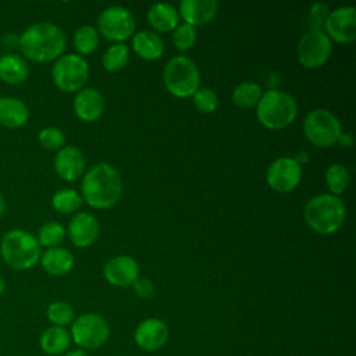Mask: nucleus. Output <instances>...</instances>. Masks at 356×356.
Masks as SVG:
<instances>
[{
  "label": "nucleus",
  "mask_w": 356,
  "mask_h": 356,
  "mask_svg": "<svg viewBox=\"0 0 356 356\" xmlns=\"http://www.w3.org/2000/svg\"><path fill=\"white\" fill-rule=\"evenodd\" d=\"M122 195V179L115 167L108 163L92 165L83 175L81 197L90 207L110 209Z\"/></svg>",
  "instance_id": "nucleus-1"
},
{
  "label": "nucleus",
  "mask_w": 356,
  "mask_h": 356,
  "mask_svg": "<svg viewBox=\"0 0 356 356\" xmlns=\"http://www.w3.org/2000/svg\"><path fill=\"white\" fill-rule=\"evenodd\" d=\"M18 46L26 58L47 63L61 57L65 49V35L56 24L36 22L22 32Z\"/></svg>",
  "instance_id": "nucleus-2"
},
{
  "label": "nucleus",
  "mask_w": 356,
  "mask_h": 356,
  "mask_svg": "<svg viewBox=\"0 0 356 356\" xmlns=\"http://www.w3.org/2000/svg\"><path fill=\"white\" fill-rule=\"evenodd\" d=\"M303 216L310 229L317 234L328 235L338 231L345 222L346 207L338 196L321 193L307 200Z\"/></svg>",
  "instance_id": "nucleus-3"
},
{
  "label": "nucleus",
  "mask_w": 356,
  "mask_h": 356,
  "mask_svg": "<svg viewBox=\"0 0 356 356\" xmlns=\"http://www.w3.org/2000/svg\"><path fill=\"white\" fill-rule=\"evenodd\" d=\"M0 254L8 267L22 271L33 267L40 260L42 246L36 236L28 231L11 229L1 238Z\"/></svg>",
  "instance_id": "nucleus-4"
},
{
  "label": "nucleus",
  "mask_w": 356,
  "mask_h": 356,
  "mask_svg": "<svg viewBox=\"0 0 356 356\" xmlns=\"http://www.w3.org/2000/svg\"><path fill=\"white\" fill-rule=\"evenodd\" d=\"M256 115L264 128L282 129L295 121L298 103L289 93L271 89L261 95L256 106Z\"/></svg>",
  "instance_id": "nucleus-5"
},
{
  "label": "nucleus",
  "mask_w": 356,
  "mask_h": 356,
  "mask_svg": "<svg viewBox=\"0 0 356 356\" xmlns=\"http://www.w3.org/2000/svg\"><path fill=\"white\" fill-rule=\"evenodd\" d=\"M163 83L172 96L185 99L200 88V71L192 58L175 56L163 70Z\"/></svg>",
  "instance_id": "nucleus-6"
},
{
  "label": "nucleus",
  "mask_w": 356,
  "mask_h": 356,
  "mask_svg": "<svg viewBox=\"0 0 356 356\" xmlns=\"http://www.w3.org/2000/svg\"><path fill=\"white\" fill-rule=\"evenodd\" d=\"M70 334L72 342L79 349L92 350L103 346L108 341L110 325L97 313H83L74 318Z\"/></svg>",
  "instance_id": "nucleus-7"
},
{
  "label": "nucleus",
  "mask_w": 356,
  "mask_h": 356,
  "mask_svg": "<svg viewBox=\"0 0 356 356\" xmlns=\"http://www.w3.org/2000/svg\"><path fill=\"white\" fill-rule=\"evenodd\" d=\"M306 139L317 147H330L342 134L339 120L325 108H314L303 120Z\"/></svg>",
  "instance_id": "nucleus-8"
},
{
  "label": "nucleus",
  "mask_w": 356,
  "mask_h": 356,
  "mask_svg": "<svg viewBox=\"0 0 356 356\" xmlns=\"http://www.w3.org/2000/svg\"><path fill=\"white\" fill-rule=\"evenodd\" d=\"M51 78L61 92H79L89 78L88 61L78 54L61 56L51 70Z\"/></svg>",
  "instance_id": "nucleus-9"
},
{
  "label": "nucleus",
  "mask_w": 356,
  "mask_h": 356,
  "mask_svg": "<svg viewBox=\"0 0 356 356\" xmlns=\"http://www.w3.org/2000/svg\"><path fill=\"white\" fill-rule=\"evenodd\" d=\"M97 32L108 40L122 43L131 38L135 31L134 14L122 6H111L104 8L97 17Z\"/></svg>",
  "instance_id": "nucleus-10"
},
{
  "label": "nucleus",
  "mask_w": 356,
  "mask_h": 356,
  "mask_svg": "<svg viewBox=\"0 0 356 356\" xmlns=\"http://www.w3.org/2000/svg\"><path fill=\"white\" fill-rule=\"evenodd\" d=\"M332 53L331 39L323 31H307L300 38L296 56L305 68H318L325 64Z\"/></svg>",
  "instance_id": "nucleus-11"
},
{
  "label": "nucleus",
  "mask_w": 356,
  "mask_h": 356,
  "mask_svg": "<svg viewBox=\"0 0 356 356\" xmlns=\"http://www.w3.org/2000/svg\"><path fill=\"white\" fill-rule=\"evenodd\" d=\"M302 164L293 157H278L267 168V184L275 192L293 191L302 179Z\"/></svg>",
  "instance_id": "nucleus-12"
},
{
  "label": "nucleus",
  "mask_w": 356,
  "mask_h": 356,
  "mask_svg": "<svg viewBox=\"0 0 356 356\" xmlns=\"http://www.w3.org/2000/svg\"><path fill=\"white\" fill-rule=\"evenodd\" d=\"M324 33L337 43L353 42L356 38V8L345 6L330 11L324 24Z\"/></svg>",
  "instance_id": "nucleus-13"
},
{
  "label": "nucleus",
  "mask_w": 356,
  "mask_h": 356,
  "mask_svg": "<svg viewBox=\"0 0 356 356\" xmlns=\"http://www.w3.org/2000/svg\"><path fill=\"white\" fill-rule=\"evenodd\" d=\"M168 337V325L156 317L142 320L134 331V341L136 346L145 352L160 350L167 343Z\"/></svg>",
  "instance_id": "nucleus-14"
},
{
  "label": "nucleus",
  "mask_w": 356,
  "mask_h": 356,
  "mask_svg": "<svg viewBox=\"0 0 356 356\" xmlns=\"http://www.w3.org/2000/svg\"><path fill=\"white\" fill-rule=\"evenodd\" d=\"M103 275L114 286H131L139 278V264L128 254L114 256L106 261Z\"/></svg>",
  "instance_id": "nucleus-15"
},
{
  "label": "nucleus",
  "mask_w": 356,
  "mask_h": 356,
  "mask_svg": "<svg viewBox=\"0 0 356 356\" xmlns=\"http://www.w3.org/2000/svg\"><path fill=\"white\" fill-rule=\"evenodd\" d=\"M100 225L95 216L89 213L75 214L68 224V236L76 248L92 246L99 236Z\"/></svg>",
  "instance_id": "nucleus-16"
},
{
  "label": "nucleus",
  "mask_w": 356,
  "mask_h": 356,
  "mask_svg": "<svg viewBox=\"0 0 356 356\" xmlns=\"http://www.w3.org/2000/svg\"><path fill=\"white\" fill-rule=\"evenodd\" d=\"M54 170L64 181H75L85 171V157L75 146H63L54 157Z\"/></svg>",
  "instance_id": "nucleus-17"
},
{
  "label": "nucleus",
  "mask_w": 356,
  "mask_h": 356,
  "mask_svg": "<svg viewBox=\"0 0 356 356\" xmlns=\"http://www.w3.org/2000/svg\"><path fill=\"white\" fill-rule=\"evenodd\" d=\"M217 11L218 3L216 0H182L179 3L178 14L185 24L195 28L211 22Z\"/></svg>",
  "instance_id": "nucleus-18"
},
{
  "label": "nucleus",
  "mask_w": 356,
  "mask_h": 356,
  "mask_svg": "<svg viewBox=\"0 0 356 356\" xmlns=\"http://www.w3.org/2000/svg\"><path fill=\"white\" fill-rule=\"evenodd\" d=\"M104 110V99L95 88H82L74 99V111L85 122L99 120Z\"/></svg>",
  "instance_id": "nucleus-19"
},
{
  "label": "nucleus",
  "mask_w": 356,
  "mask_h": 356,
  "mask_svg": "<svg viewBox=\"0 0 356 356\" xmlns=\"http://www.w3.org/2000/svg\"><path fill=\"white\" fill-rule=\"evenodd\" d=\"M29 110L18 97H0V125L6 128H19L28 122Z\"/></svg>",
  "instance_id": "nucleus-20"
},
{
  "label": "nucleus",
  "mask_w": 356,
  "mask_h": 356,
  "mask_svg": "<svg viewBox=\"0 0 356 356\" xmlns=\"http://www.w3.org/2000/svg\"><path fill=\"white\" fill-rule=\"evenodd\" d=\"M71 334L65 327L50 325L47 327L39 338L40 349L50 356L64 355L71 345Z\"/></svg>",
  "instance_id": "nucleus-21"
},
{
  "label": "nucleus",
  "mask_w": 356,
  "mask_h": 356,
  "mask_svg": "<svg viewBox=\"0 0 356 356\" xmlns=\"http://www.w3.org/2000/svg\"><path fill=\"white\" fill-rule=\"evenodd\" d=\"M40 263L44 271L51 275L60 277L68 274L74 267V256L72 253L61 246L50 248L40 256Z\"/></svg>",
  "instance_id": "nucleus-22"
},
{
  "label": "nucleus",
  "mask_w": 356,
  "mask_h": 356,
  "mask_svg": "<svg viewBox=\"0 0 356 356\" xmlns=\"http://www.w3.org/2000/svg\"><path fill=\"white\" fill-rule=\"evenodd\" d=\"M147 21L157 32H170L178 26L179 14L170 3H154L147 10Z\"/></svg>",
  "instance_id": "nucleus-23"
},
{
  "label": "nucleus",
  "mask_w": 356,
  "mask_h": 356,
  "mask_svg": "<svg viewBox=\"0 0 356 356\" xmlns=\"http://www.w3.org/2000/svg\"><path fill=\"white\" fill-rule=\"evenodd\" d=\"M134 51L143 60L153 61L163 56L164 43L163 39L153 31H140L132 38Z\"/></svg>",
  "instance_id": "nucleus-24"
},
{
  "label": "nucleus",
  "mask_w": 356,
  "mask_h": 356,
  "mask_svg": "<svg viewBox=\"0 0 356 356\" xmlns=\"http://www.w3.org/2000/svg\"><path fill=\"white\" fill-rule=\"evenodd\" d=\"M26 61L14 53H6L0 57V79L10 85H17L28 78Z\"/></svg>",
  "instance_id": "nucleus-25"
},
{
  "label": "nucleus",
  "mask_w": 356,
  "mask_h": 356,
  "mask_svg": "<svg viewBox=\"0 0 356 356\" xmlns=\"http://www.w3.org/2000/svg\"><path fill=\"white\" fill-rule=\"evenodd\" d=\"M263 95L261 86L256 82L239 83L232 92V102L241 108L256 107Z\"/></svg>",
  "instance_id": "nucleus-26"
},
{
  "label": "nucleus",
  "mask_w": 356,
  "mask_h": 356,
  "mask_svg": "<svg viewBox=\"0 0 356 356\" xmlns=\"http://www.w3.org/2000/svg\"><path fill=\"white\" fill-rule=\"evenodd\" d=\"M129 60V49L124 43L111 44L102 57V64L106 71L117 72L121 71Z\"/></svg>",
  "instance_id": "nucleus-27"
},
{
  "label": "nucleus",
  "mask_w": 356,
  "mask_h": 356,
  "mask_svg": "<svg viewBox=\"0 0 356 356\" xmlns=\"http://www.w3.org/2000/svg\"><path fill=\"white\" fill-rule=\"evenodd\" d=\"M324 177H325V184H327L331 195H334V196L343 193L350 181L348 168L339 163H334V164L328 165Z\"/></svg>",
  "instance_id": "nucleus-28"
},
{
  "label": "nucleus",
  "mask_w": 356,
  "mask_h": 356,
  "mask_svg": "<svg viewBox=\"0 0 356 356\" xmlns=\"http://www.w3.org/2000/svg\"><path fill=\"white\" fill-rule=\"evenodd\" d=\"M99 44V32L92 25H82L74 33V47L81 56L90 54Z\"/></svg>",
  "instance_id": "nucleus-29"
},
{
  "label": "nucleus",
  "mask_w": 356,
  "mask_h": 356,
  "mask_svg": "<svg viewBox=\"0 0 356 356\" xmlns=\"http://www.w3.org/2000/svg\"><path fill=\"white\" fill-rule=\"evenodd\" d=\"M46 316H47V320L51 323V325L67 327L72 324L75 318V310L68 302L56 300L47 306Z\"/></svg>",
  "instance_id": "nucleus-30"
},
{
  "label": "nucleus",
  "mask_w": 356,
  "mask_h": 356,
  "mask_svg": "<svg viewBox=\"0 0 356 356\" xmlns=\"http://www.w3.org/2000/svg\"><path fill=\"white\" fill-rule=\"evenodd\" d=\"M82 202L83 200L81 195L74 189H60L51 197L53 207L63 214H70L76 211L81 207Z\"/></svg>",
  "instance_id": "nucleus-31"
},
{
  "label": "nucleus",
  "mask_w": 356,
  "mask_h": 356,
  "mask_svg": "<svg viewBox=\"0 0 356 356\" xmlns=\"http://www.w3.org/2000/svg\"><path fill=\"white\" fill-rule=\"evenodd\" d=\"M65 238V228L57 221L44 222L38 232V242L47 249L58 246Z\"/></svg>",
  "instance_id": "nucleus-32"
},
{
  "label": "nucleus",
  "mask_w": 356,
  "mask_h": 356,
  "mask_svg": "<svg viewBox=\"0 0 356 356\" xmlns=\"http://www.w3.org/2000/svg\"><path fill=\"white\" fill-rule=\"evenodd\" d=\"M192 102L193 106L196 107L197 111L200 113H213L217 106H218V97L214 90L209 88H199L193 95H192Z\"/></svg>",
  "instance_id": "nucleus-33"
},
{
  "label": "nucleus",
  "mask_w": 356,
  "mask_h": 356,
  "mask_svg": "<svg viewBox=\"0 0 356 356\" xmlns=\"http://www.w3.org/2000/svg\"><path fill=\"white\" fill-rule=\"evenodd\" d=\"M196 42V29L188 24H178L172 31V43L175 49L185 51L191 49Z\"/></svg>",
  "instance_id": "nucleus-34"
},
{
  "label": "nucleus",
  "mask_w": 356,
  "mask_h": 356,
  "mask_svg": "<svg viewBox=\"0 0 356 356\" xmlns=\"http://www.w3.org/2000/svg\"><path fill=\"white\" fill-rule=\"evenodd\" d=\"M39 143L47 150H60L65 143V136L61 129L56 127L43 128L38 135Z\"/></svg>",
  "instance_id": "nucleus-35"
},
{
  "label": "nucleus",
  "mask_w": 356,
  "mask_h": 356,
  "mask_svg": "<svg viewBox=\"0 0 356 356\" xmlns=\"http://www.w3.org/2000/svg\"><path fill=\"white\" fill-rule=\"evenodd\" d=\"M330 14V10L327 4L316 3L310 7V17H309V31H323L324 32V24Z\"/></svg>",
  "instance_id": "nucleus-36"
},
{
  "label": "nucleus",
  "mask_w": 356,
  "mask_h": 356,
  "mask_svg": "<svg viewBox=\"0 0 356 356\" xmlns=\"http://www.w3.org/2000/svg\"><path fill=\"white\" fill-rule=\"evenodd\" d=\"M134 291L135 293L139 296V298H143V299H149L154 295L156 292V288H154V284L149 280V278H138L134 284Z\"/></svg>",
  "instance_id": "nucleus-37"
},
{
  "label": "nucleus",
  "mask_w": 356,
  "mask_h": 356,
  "mask_svg": "<svg viewBox=\"0 0 356 356\" xmlns=\"http://www.w3.org/2000/svg\"><path fill=\"white\" fill-rule=\"evenodd\" d=\"M338 143H341V146L343 147H352L353 145V136L352 134H348V132H342L337 140Z\"/></svg>",
  "instance_id": "nucleus-38"
},
{
  "label": "nucleus",
  "mask_w": 356,
  "mask_h": 356,
  "mask_svg": "<svg viewBox=\"0 0 356 356\" xmlns=\"http://www.w3.org/2000/svg\"><path fill=\"white\" fill-rule=\"evenodd\" d=\"M63 356H90V355L86 350L76 348V349H72V350H67Z\"/></svg>",
  "instance_id": "nucleus-39"
},
{
  "label": "nucleus",
  "mask_w": 356,
  "mask_h": 356,
  "mask_svg": "<svg viewBox=\"0 0 356 356\" xmlns=\"http://www.w3.org/2000/svg\"><path fill=\"white\" fill-rule=\"evenodd\" d=\"M4 211H6V200H4L3 195L0 193V217L4 214Z\"/></svg>",
  "instance_id": "nucleus-40"
},
{
  "label": "nucleus",
  "mask_w": 356,
  "mask_h": 356,
  "mask_svg": "<svg viewBox=\"0 0 356 356\" xmlns=\"http://www.w3.org/2000/svg\"><path fill=\"white\" fill-rule=\"evenodd\" d=\"M3 291H4V280H3V277L0 275V295L3 293Z\"/></svg>",
  "instance_id": "nucleus-41"
}]
</instances>
